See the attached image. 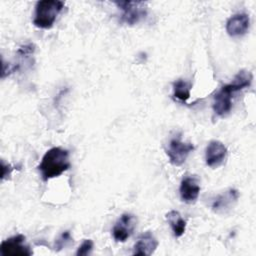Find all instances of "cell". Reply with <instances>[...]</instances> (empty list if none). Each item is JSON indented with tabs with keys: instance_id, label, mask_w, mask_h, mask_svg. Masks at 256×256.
I'll list each match as a JSON object with an SVG mask.
<instances>
[{
	"instance_id": "6da1fadb",
	"label": "cell",
	"mask_w": 256,
	"mask_h": 256,
	"mask_svg": "<svg viewBox=\"0 0 256 256\" xmlns=\"http://www.w3.org/2000/svg\"><path fill=\"white\" fill-rule=\"evenodd\" d=\"M252 79L253 76L251 72L241 70L235 75L230 83L223 85L214 95L213 111L215 114L221 117L227 115L232 108V95L242 89L248 88L252 83Z\"/></svg>"
},
{
	"instance_id": "7a4b0ae2",
	"label": "cell",
	"mask_w": 256,
	"mask_h": 256,
	"mask_svg": "<svg viewBox=\"0 0 256 256\" xmlns=\"http://www.w3.org/2000/svg\"><path fill=\"white\" fill-rule=\"evenodd\" d=\"M71 166L68 150L61 147H52L43 155L38 170L43 181L58 177Z\"/></svg>"
},
{
	"instance_id": "3957f363",
	"label": "cell",
	"mask_w": 256,
	"mask_h": 256,
	"mask_svg": "<svg viewBox=\"0 0 256 256\" xmlns=\"http://www.w3.org/2000/svg\"><path fill=\"white\" fill-rule=\"evenodd\" d=\"M64 8V2L59 0L38 1L35 5L33 24L40 29L53 27L57 16Z\"/></svg>"
},
{
	"instance_id": "277c9868",
	"label": "cell",
	"mask_w": 256,
	"mask_h": 256,
	"mask_svg": "<svg viewBox=\"0 0 256 256\" xmlns=\"http://www.w3.org/2000/svg\"><path fill=\"white\" fill-rule=\"evenodd\" d=\"M114 4L122 11L120 22L135 25L147 16V5L143 1H115Z\"/></svg>"
},
{
	"instance_id": "5b68a950",
	"label": "cell",
	"mask_w": 256,
	"mask_h": 256,
	"mask_svg": "<svg viewBox=\"0 0 256 256\" xmlns=\"http://www.w3.org/2000/svg\"><path fill=\"white\" fill-rule=\"evenodd\" d=\"M194 145L190 142H183L180 138L174 137L169 141L168 147L166 149V154L169 161L174 166H181L189 156V154L194 150Z\"/></svg>"
},
{
	"instance_id": "8992f818",
	"label": "cell",
	"mask_w": 256,
	"mask_h": 256,
	"mask_svg": "<svg viewBox=\"0 0 256 256\" xmlns=\"http://www.w3.org/2000/svg\"><path fill=\"white\" fill-rule=\"evenodd\" d=\"M33 253L29 245L26 243V238L22 234H17L1 242L0 254L2 256H29Z\"/></svg>"
},
{
	"instance_id": "52a82bcc",
	"label": "cell",
	"mask_w": 256,
	"mask_h": 256,
	"mask_svg": "<svg viewBox=\"0 0 256 256\" xmlns=\"http://www.w3.org/2000/svg\"><path fill=\"white\" fill-rule=\"evenodd\" d=\"M137 225V218L132 213H123L112 229V235L116 242H125L134 232Z\"/></svg>"
},
{
	"instance_id": "ba28073f",
	"label": "cell",
	"mask_w": 256,
	"mask_h": 256,
	"mask_svg": "<svg viewBox=\"0 0 256 256\" xmlns=\"http://www.w3.org/2000/svg\"><path fill=\"white\" fill-rule=\"evenodd\" d=\"M226 156L227 148L222 142L212 140L208 143L205 150V162L207 166L211 168L219 167L225 161Z\"/></svg>"
},
{
	"instance_id": "9c48e42d",
	"label": "cell",
	"mask_w": 256,
	"mask_h": 256,
	"mask_svg": "<svg viewBox=\"0 0 256 256\" xmlns=\"http://www.w3.org/2000/svg\"><path fill=\"white\" fill-rule=\"evenodd\" d=\"M250 26V18L246 13H237L226 22V32L231 37H240L247 33Z\"/></svg>"
},
{
	"instance_id": "30bf717a",
	"label": "cell",
	"mask_w": 256,
	"mask_h": 256,
	"mask_svg": "<svg viewBox=\"0 0 256 256\" xmlns=\"http://www.w3.org/2000/svg\"><path fill=\"white\" fill-rule=\"evenodd\" d=\"M200 193V185L196 177L186 176L181 180L179 187L180 198L187 204L194 203Z\"/></svg>"
},
{
	"instance_id": "8fae6325",
	"label": "cell",
	"mask_w": 256,
	"mask_h": 256,
	"mask_svg": "<svg viewBox=\"0 0 256 256\" xmlns=\"http://www.w3.org/2000/svg\"><path fill=\"white\" fill-rule=\"evenodd\" d=\"M158 247V240L150 231L142 233L133 246L134 255H152Z\"/></svg>"
},
{
	"instance_id": "7c38bea8",
	"label": "cell",
	"mask_w": 256,
	"mask_h": 256,
	"mask_svg": "<svg viewBox=\"0 0 256 256\" xmlns=\"http://www.w3.org/2000/svg\"><path fill=\"white\" fill-rule=\"evenodd\" d=\"M239 198V192L236 189H229L218 195L212 202V210L215 213L221 214L230 210Z\"/></svg>"
},
{
	"instance_id": "4fadbf2b",
	"label": "cell",
	"mask_w": 256,
	"mask_h": 256,
	"mask_svg": "<svg viewBox=\"0 0 256 256\" xmlns=\"http://www.w3.org/2000/svg\"><path fill=\"white\" fill-rule=\"evenodd\" d=\"M166 220L171 227L173 235L178 238L181 237L186 230V221L181 214L176 210H171L166 214Z\"/></svg>"
},
{
	"instance_id": "5bb4252c",
	"label": "cell",
	"mask_w": 256,
	"mask_h": 256,
	"mask_svg": "<svg viewBox=\"0 0 256 256\" xmlns=\"http://www.w3.org/2000/svg\"><path fill=\"white\" fill-rule=\"evenodd\" d=\"M190 89L191 83L183 79L173 82V96L181 102H186L190 98Z\"/></svg>"
},
{
	"instance_id": "9a60e30c",
	"label": "cell",
	"mask_w": 256,
	"mask_h": 256,
	"mask_svg": "<svg viewBox=\"0 0 256 256\" xmlns=\"http://www.w3.org/2000/svg\"><path fill=\"white\" fill-rule=\"evenodd\" d=\"M94 247V243L91 239H84V241L81 243V245L78 247L76 251L77 256H83V255H89L91 254Z\"/></svg>"
},
{
	"instance_id": "2e32d148",
	"label": "cell",
	"mask_w": 256,
	"mask_h": 256,
	"mask_svg": "<svg viewBox=\"0 0 256 256\" xmlns=\"http://www.w3.org/2000/svg\"><path fill=\"white\" fill-rule=\"evenodd\" d=\"M71 240H72V238H71V236H70L69 231H65V232H63V233L61 234V236H60V238L57 240L55 246H56V248H58V249H62V248L65 247L69 242H71Z\"/></svg>"
},
{
	"instance_id": "e0dca14e",
	"label": "cell",
	"mask_w": 256,
	"mask_h": 256,
	"mask_svg": "<svg viewBox=\"0 0 256 256\" xmlns=\"http://www.w3.org/2000/svg\"><path fill=\"white\" fill-rule=\"evenodd\" d=\"M34 51H35V46H34V44L29 43V44H25V45L21 46V47L18 49L17 54H18L19 56H27V55L33 54Z\"/></svg>"
},
{
	"instance_id": "ac0fdd59",
	"label": "cell",
	"mask_w": 256,
	"mask_h": 256,
	"mask_svg": "<svg viewBox=\"0 0 256 256\" xmlns=\"http://www.w3.org/2000/svg\"><path fill=\"white\" fill-rule=\"evenodd\" d=\"M13 168L9 163H5L4 160H1V179L4 180L7 176H10Z\"/></svg>"
}]
</instances>
